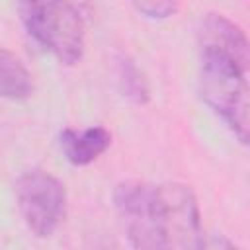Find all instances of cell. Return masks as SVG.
Here are the masks:
<instances>
[{
    "label": "cell",
    "instance_id": "6da1fadb",
    "mask_svg": "<svg viewBox=\"0 0 250 250\" xmlns=\"http://www.w3.org/2000/svg\"><path fill=\"white\" fill-rule=\"evenodd\" d=\"M199 88L207 105L229 125L236 139L246 145L250 133V55L199 45Z\"/></svg>",
    "mask_w": 250,
    "mask_h": 250
},
{
    "label": "cell",
    "instance_id": "7a4b0ae2",
    "mask_svg": "<svg viewBox=\"0 0 250 250\" xmlns=\"http://www.w3.org/2000/svg\"><path fill=\"white\" fill-rule=\"evenodd\" d=\"M27 33L64 64L84 55V23L68 0H20Z\"/></svg>",
    "mask_w": 250,
    "mask_h": 250
},
{
    "label": "cell",
    "instance_id": "3957f363",
    "mask_svg": "<svg viewBox=\"0 0 250 250\" xmlns=\"http://www.w3.org/2000/svg\"><path fill=\"white\" fill-rule=\"evenodd\" d=\"M150 219L156 248H201L205 244L197 199L186 184H152Z\"/></svg>",
    "mask_w": 250,
    "mask_h": 250
},
{
    "label": "cell",
    "instance_id": "277c9868",
    "mask_svg": "<svg viewBox=\"0 0 250 250\" xmlns=\"http://www.w3.org/2000/svg\"><path fill=\"white\" fill-rule=\"evenodd\" d=\"M20 213L35 236H51L64 219V186L45 170H27L16 182Z\"/></svg>",
    "mask_w": 250,
    "mask_h": 250
},
{
    "label": "cell",
    "instance_id": "5b68a950",
    "mask_svg": "<svg viewBox=\"0 0 250 250\" xmlns=\"http://www.w3.org/2000/svg\"><path fill=\"white\" fill-rule=\"evenodd\" d=\"M117 213L125 225L129 242L135 248L156 250V240L150 221V203H152V184L127 180L115 188L113 193Z\"/></svg>",
    "mask_w": 250,
    "mask_h": 250
},
{
    "label": "cell",
    "instance_id": "8992f818",
    "mask_svg": "<svg viewBox=\"0 0 250 250\" xmlns=\"http://www.w3.org/2000/svg\"><path fill=\"white\" fill-rule=\"evenodd\" d=\"M111 145V133L105 127H88L82 131L64 129L61 133V146L68 162L74 166H86L100 158Z\"/></svg>",
    "mask_w": 250,
    "mask_h": 250
},
{
    "label": "cell",
    "instance_id": "52a82bcc",
    "mask_svg": "<svg viewBox=\"0 0 250 250\" xmlns=\"http://www.w3.org/2000/svg\"><path fill=\"white\" fill-rule=\"evenodd\" d=\"M33 92V80L25 64L8 49L0 47V98L25 100Z\"/></svg>",
    "mask_w": 250,
    "mask_h": 250
},
{
    "label": "cell",
    "instance_id": "ba28073f",
    "mask_svg": "<svg viewBox=\"0 0 250 250\" xmlns=\"http://www.w3.org/2000/svg\"><path fill=\"white\" fill-rule=\"evenodd\" d=\"M117 82L125 98H129L135 104H145L148 100V82L143 74V70L131 61L129 57L117 59Z\"/></svg>",
    "mask_w": 250,
    "mask_h": 250
},
{
    "label": "cell",
    "instance_id": "9c48e42d",
    "mask_svg": "<svg viewBox=\"0 0 250 250\" xmlns=\"http://www.w3.org/2000/svg\"><path fill=\"white\" fill-rule=\"evenodd\" d=\"M131 4L150 20H166L178 12L180 0H131Z\"/></svg>",
    "mask_w": 250,
    "mask_h": 250
}]
</instances>
